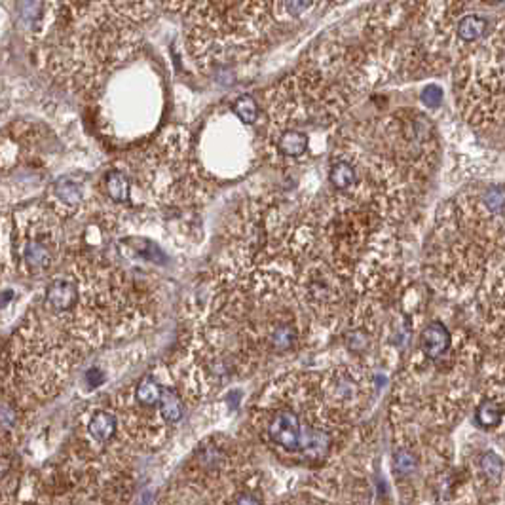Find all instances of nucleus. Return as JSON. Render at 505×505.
I'll return each mask as SVG.
<instances>
[{"label": "nucleus", "mask_w": 505, "mask_h": 505, "mask_svg": "<svg viewBox=\"0 0 505 505\" xmlns=\"http://www.w3.org/2000/svg\"><path fill=\"white\" fill-rule=\"evenodd\" d=\"M0 422L4 424H14V414H11V411L8 409V406H0Z\"/></svg>", "instance_id": "a878e982"}, {"label": "nucleus", "mask_w": 505, "mask_h": 505, "mask_svg": "<svg viewBox=\"0 0 505 505\" xmlns=\"http://www.w3.org/2000/svg\"><path fill=\"white\" fill-rule=\"evenodd\" d=\"M46 302L57 311L71 310L76 302V287L69 279H56L46 289Z\"/></svg>", "instance_id": "0eeeda50"}, {"label": "nucleus", "mask_w": 505, "mask_h": 505, "mask_svg": "<svg viewBox=\"0 0 505 505\" xmlns=\"http://www.w3.org/2000/svg\"><path fill=\"white\" fill-rule=\"evenodd\" d=\"M105 189H106V194L111 196V200L118 201V204L128 201L129 181L126 179V175H124L122 171H118V169H111V171L106 173Z\"/></svg>", "instance_id": "4468645a"}, {"label": "nucleus", "mask_w": 505, "mask_h": 505, "mask_svg": "<svg viewBox=\"0 0 505 505\" xmlns=\"http://www.w3.org/2000/svg\"><path fill=\"white\" fill-rule=\"evenodd\" d=\"M316 2H319V0H281L284 10L291 17L304 16V14H308L316 6Z\"/></svg>", "instance_id": "412c9836"}, {"label": "nucleus", "mask_w": 505, "mask_h": 505, "mask_svg": "<svg viewBox=\"0 0 505 505\" xmlns=\"http://www.w3.org/2000/svg\"><path fill=\"white\" fill-rule=\"evenodd\" d=\"M452 336L441 321L429 323L420 334V350L429 361H437L450 350Z\"/></svg>", "instance_id": "7ed1b4c3"}, {"label": "nucleus", "mask_w": 505, "mask_h": 505, "mask_svg": "<svg viewBox=\"0 0 505 505\" xmlns=\"http://www.w3.org/2000/svg\"><path fill=\"white\" fill-rule=\"evenodd\" d=\"M160 414L161 418L169 424H177L184 414V406L183 401L179 397L173 389H161V397H160Z\"/></svg>", "instance_id": "f8f14e48"}, {"label": "nucleus", "mask_w": 505, "mask_h": 505, "mask_svg": "<svg viewBox=\"0 0 505 505\" xmlns=\"http://www.w3.org/2000/svg\"><path fill=\"white\" fill-rule=\"evenodd\" d=\"M23 259L31 270H44L51 264V251L42 241H29L23 251Z\"/></svg>", "instance_id": "9d476101"}, {"label": "nucleus", "mask_w": 505, "mask_h": 505, "mask_svg": "<svg viewBox=\"0 0 505 505\" xmlns=\"http://www.w3.org/2000/svg\"><path fill=\"white\" fill-rule=\"evenodd\" d=\"M456 103L466 120L489 128L505 120V17L471 46L456 48Z\"/></svg>", "instance_id": "f257e3e1"}, {"label": "nucleus", "mask_w": 505, "mask_h": 505, "mask_svg": "<svg viewBox=\"0 0 505 505\" xmlns=\"http://www.w3.org/2000/svg\"><path fill=\"white\" fill-rule=\"evenodd\" d=\"M395 471L401 477H411L418 471V460L416 456L412 454L411 450H399L395 454Z\"/></svg>", "instance_id": "aec40b11"}, {"label": "nucleus", "mask_w": 505, "mask_h": 505, "mask_svg": "<svg viewBox=\"0 0 505 505\" xmlns=\"http://www.w3.org/2000/svg\"><path fill=\"white\" fill-rule=\"evenodd\" d=\"M443 99H444L443 89L439 88V86H435V84L426 86V88L422 89V94H420L422 105H426L428 109H437V106L443 103Z\"/></svg>", "instance_id": "4be33fe9"}, {"label": "nucleus", "mask_w": 505, "mask_h": 505, "mask_svg": "<svg viewBox=\"0 0 505 505\" xmlns=\"http://www.w3.org/2000/svg\"><path fill=\"white\" fill-rule=\"evenodd\" d=\"M276 149L281 156L287 158H300L310 149V137L296 128L281 129L276 137Z\"/></svg>", "instance_id": "423d86ee"}, {"label": "nucleus", "mask_w": 505, "mask_h": 505, "mask_svg": "<svg viewBox=\"0 0 505 505\" xmlns=\"http://www.w3.org/2000/svg\"><path fill=\"white\" fill-rule=\"evenodd\" d=\"M302 433L304 428L300 424V418L291 411L278 412L268 426L270 439L289 452H296L302 449Z\"/></svg>", "instance_id": "f03ea898"}, {"label": "nucleus", "mask_w": 505, "mask_h": 505, "mask_svg": "<svg viewBox=\"0 0 505 505\" xmlns=\"http://www.w3.org/2000/svg\"><path fill=\"white\" fill-rule=\"evenodd\" d=\"M103 380H105V374H103L101 369H89L88 374H86V382H88V386L91 389L99 388Z\"/></svg>", "instance_id": "b1692460"}, {"label": "nucleus", "mask_w": 505, "mask_h": 505, "mask_svg": "<svg viewBox=\"0 0 505 505\" xmlns=\"http://www.w3.org/2000/svg\"><path fill=\"white\" fill-rule=\"evenodd\" d=\"M481 471L492 483H498L501 479V473H504V461H501V458L496 452H484L481 456Z\"/></svg>", "instance_id": "a211bd4d"}, {"label": "nucleus", "mask_w": 505, "mask_h": 505, "mask_svg": "<svg viewBox=\"0 0 505 505\" xmlns=\"http://www.w3.org/2000/svg\"><path fill=\"white\" fill-rule=\"evenodd\" d=\"M366 344H369V339H366L365 333H361V331H357V333L350 334V339H348V348L354 351H361L365 350Z\"/></svg>", "instance_id": "5701e85b"}, {"label": "nucleus", "mask_w": 505, "mask_h": 505, "mask_svg": "<svg viewBox=\"0 0 505 505\" xmlns=\"http://www.w3.org/2000/svg\"><path fill=\"white\" fill-rule=\"evenodd\" d=\"M232 111L247 126L255 124L256 118H259V105H256L255 97H251V95H241V97L234 101Z\"/></svg>", "instance_id": "dca6fc26"}, {"label": "nucleus", "mask_w": 505, "mask_h": 505, "mask_svg": "<svg viewBox=\"0 0 505 505\" xmlns=\"http://www.w3.org/2000/svg\"><path fill=\"white\" fill-rule=\"evenodd\" d=\"M56 194L57 198L67 204V206H78L82 201V189L80 184L74 183V181H69V179H61L56 183Z\"/></svg>", "instance_id": "f3484780"}, {"label": "nucleus", "mask_w": 505, "mask_h": 505, "mask_svg": "<svg viewBox=\"0 0 505 505\" xmlns=\"http://www.w3.org/2000/svg\"><path fill=\"white\" fill-rule=\"evenodd\" d=\"M479 200L483 207L489 211V215L500 216L505 215V186L501 184H489L481 190Z\"/></svg>", "instance_id": "1a4fd4ad"}, {"label": "nucleus", "mask_w": 505, "mask_h": 505, "mask_svg": "<svg viewBox=\"0 0 505 505\" xmlns=\"http://www.w3.org/2000/svg\"><path fill=\"white\" fill-rule=\"evenodd\" d=\"M329 449H331L329 433L321 431V429L304 428V433H302V449L300 450H304V454L308 458H311V460H323L329 454Z\"/></svg>", "instance_id": "6e6552de"}, {"label": "nucleus", "mask_w": 505, "mask_h": 505, "mask_svg": "<svg viewBox=\"0 0 505 505\" xmlns=\"http://www.w3.org/2000/svg\"><path fill=\"white\" fill-rule=\"evenodd\" d=\"M88 429L91 437L99 443H105L116 433V418L109 412H95L88 424Z\"/></svg>", "instance_id": "9b49d317"}, {"label": "nucleus", "mask_w": 505, "mask_h": 505, "mask_svg": "<svg viewBox=\"0 0 505 505\" xmlns=\"http://www.w3.org/2000/svg\"><path fill=\"white\" fill-rule=\"evenodd\" d=\"M135 397L139 401L141 405L144 406H156L160 403L161 397V388L156 384V380L152 376L141 378L135 389Z\"/></svg>", "instance_id": "2eb2a0df"}, {"label": "nucleus", "mask_w": 505, "mask_h": 505, "mask_svg": "<svg viewBox=\"0 0 505 505\" xmlns=\"http://www.w3.org/2000/svg\"><path fill=\"white\" fill-rule=\"evenodd\" d=\"M272 348L278 351H287L291 350L296 342V331L291 325H281L272 333Z\"/></svg>", "instance_id": "6ab92c4d"}, {"label": "nucleus", "mask_w": 505, "mask_h": 505, "mask_svg": "<svg viewBox=\"0 0 505 505\" xmlns=\"http://www.w3.org/2000/svg\"><path fill=\"white\" fill-rule=\"evenodd\" d=\"M490 19L481 14H466L456 23V48L460 46H471L483 39L489 33Z\"/></svg>", "instance_id": "20e7f679"}, {"label": "nucleus", "mask_w": 505, "mask_h": 505, "mask_svg": "<svg viewBox=\"0 0 505 505\" xmlns=\"http://www.w3.org/2000/svg\"><path fill=\"white\" fill-rule=\"evenodd\" d=\"M475 418H477V424L481 426V428L494 429L501 424L504 409H501L500 403H496V401L492 399H486L479 405L477 412H475Z\"/></svg>", "instance_id": "ddd939ff"}, {"label": "nucleus", "mask_w": 505, "mask_h": 505, "mask_svg": "<svg viewBox=\"0 0 505 505\" xmlns=\"http://www.w3.org/2000/svg\"><path fill=\"white\" fill-rule=\"evenodd\" d=\"M329 181H331V186H333L336 192H340V194H351V192L357 189L359 175H357V169L354 164L339 158V160L331 161V167H329Z\"/></svg>", "instance_id": "39448f33"}, {"label": "nucleus", "mask_w": 505, "mask_h": 505, "mask_svg": "<svg viewBox=\"0 0 505 505\" xmlns=\"http://www.w3.org/2000/svg\"><path fill=\"white\" fill-rule=\"evenodd\" d=\"M236 505H262V504H261V500L256 498V496L244 494V496H239L238 501H236Z\"/></svg>", "instance_id": "393cba45"}]
</instances>
